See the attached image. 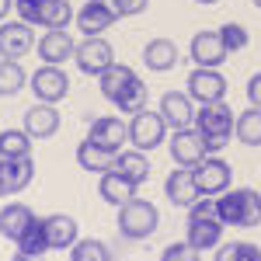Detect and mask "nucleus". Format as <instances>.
Returning <instances> with one entry per match:
<instances>
[{
  "mask_svg": "<svg viewBox=\"0 0 261 261\" xmlns=\"http://www.w3.org/2000/svg\"><path fill=\"white\" fill-rule=\"evenodd\" d=\"M167 140V122H164L161 112H136L133 119H129V143L143 150V153H150V150H157L161 143Z\"/></svg>",
  "mask_w": 261,
  "mask_h": 261,
  "instance_id": "obj_6",
  "label": "nucleus"
},
{
  "mask_svg": "<svg viewBox=\"0 0 261 261\" xmlns=\"http://www.w3.org/2000/svg\"><path fill=\"white\" fill-rule=\"evenodd\" d=\"M199 258H202V251H195L188 241L167 244V247H164V254H161V261H199Z\"/></svg>",
  "mask_w": 261,
  "mask_h": 261,
  "instance_id": "obj_35",
  "label": "nucleus"
},
{
  "mask_svg": "<svg viewBox=\"0 0 261 261\" xmlns=\"http://www.w3.org/2000/svg\"><path fill=\"white\" fill-rule=\"evenodd\" d=\"M73 63L87 77H101L108 66H115V49H112V42L101 39V35H84V42H77Z\"/></svg>",
  "mask_w": 261,
  "mask_h": 261,
  "instance_id": "obj_5",
  "label": "nucleus"
},
{
  "mask_svg": "<svg viewBox=\"0 0 261 261\" xmlns=\"http://www.w3.org/2000/svg\"><path fill=\"white\" fill-rule=\"evenodd\" d=\"M216 32H220L226 53H241V49H247V42H251L247 28H244V24H237V21H226V24H220Z\"/></svg>",
  "mask_w": 261,
  "mask_h": 261,
  "instance_id": "obj_34",
  "label": "nucleus"
},
{
  "mask_svg": "<svg viewBox=\"0 0 261 261\" xmlns=\"http://www.w3.org/2000/svg\"><path fill=\"white\" fill-rule=\"evenodd\" d=\"M35 178V164L32 157H14V161H0V181H4V192L7 195H18L24 192Z\"/></svg>",
  "mask_w": 261,
  "mask_h": 261,
  "instance_id": "obj_20",
  "label": "nucleus"
},
{
  "mask_svg": "<svg viewBox=\"0 0 261 261\" xmlns=\"http://www.w3.org/2000/svg\"><path fill=\"white\" fill-rule=\"evenodd\" d=\"M216 213L226 226H261V192L254 188H226L216 199Z\"/></svg>",
  "mask_w": 261,
  "mask_h": 261,
  "instance_id": "obj_3",
  "label": "nucleus"
},
{
  "mask_svg": "<svg viewBox=\"0 0 261 261\" xmlns=\"http://www.w3.org/2000/svg\"><path fill=\"white\" fill-rule=\"evenodd\" d=\"M70 18H73L70 0H42V14H39L42 28H66Z\"/></svg>",
  "mask_w": 261,
  "mask_h": 261,
  "instance_id": "obj_30",
  "label": "nucleus"
},
{
  "mask_svg": "<svg viewBox=\"0 0 261 261\" xmlns=\"http://www.w3.org/2000/svg\"><path fill=\"white\" fill-rule=\"evenodd\" d=\"M136 77H140V73H136L133 66H125V63H115V66H108V70H105V73L98 77L101 94H105L108 101H115V98L122 94V91L129 87V84L136 81Z\"/></svg>",
  "mask_w": 261,
  "mask_h": 261,
  "instance_id": "obj_26",
  "label": "nucleus"
},
{
  "mask_svg": "<svg viewBox=\"0 0 261 261\" xmlns=\"http://www.w3.org/2000/svg\"><path fill=\"white\" fill-rule=\"evenodd\" d=\"M24 133L32 140H49L60 133V112L56 105H45V101H35L28 112H24Z\"/></svg>",
  "mask_w": 261,
  "mask_h": 261,
  "instance_id": "obj_17",
  "label": "nucleus"
},
{
  "mask_svg": "<svg viewBox=\"0 0 261 261\" xmlns=\"http://www.w3.org/2000/svg\"><path fill=\"white\" fill-rule=\"evenodd\" d=\"M87 140L98 143V146H105V150H115V153H119L122 143L129 140V125H125L122 119H115V115H101V119L91 122Z\"/></svg>",
  "mask_w": 261,
  "mask_h": 261,
  "instance_id": "obj_19",
  "label": "nucleus"
},
{
  "mask_svg": "<svg viewBox=\"0 0 261 261\" xmlns=\"http://www.w3.org/2000/svg\"><path fill=\"white\" fill-rule=\"evenodd\" d=\"M171 157H174L178 167H195V164L205 157V143H202L195 125L174 129V133H171Z\"/></svg>",
  "mask_w": 261,
  "mask_h": 261,
  "instance_id": "obj_15",
  "label": "nucleus"
},
{
  "mask_svg": "<svg viewBox=\"0 0 261 261\" xmlns=\"http://www.w3.org/2000/svg\"><path fill=\"white\" fill-rule=\"evenodd\" d=\"M115 21H119L115 0H87L77 11V28H81L84 35H105Z\"/></svg>",
  "mask_w": 261,
  "mask_h": 261,
  "instance_id": "obj_10",
  "label": "nucleus"
},
{
  "mask_svg": "<svg viewBox=\"0 0 261 261\" xmlns=\"http://www.w3.org/2000/svg\"><path fill=\"white\" fill-rule=\"evenodd\" d=\"M192 178H195V185H199L202 195H223L226 188H230V164L223 161V157H216V153H205L195 167H192Z\"/></svg>",
  "mask_w": 261,
  "mask_h": 261,
  "instance_id": "obj_7",
  "label": "nucleus"
},
{
  "mask_svg": "<svg viewBox=\"0 0 261 261\" xmlns=\"http://www.w3.org/2000/svg\"><path fill=\"white\" fill-rule=\"evenodd\" d=\"M115 171H119L125 181H133L136 188H140L143 181L150 178V161H146V153L143 150H119V157H115Z\"/></svg>",
  "mask_w": 261,
  "mask_h": 261,
  "instance_id": "obj_25",
  "label": "nucleus"
},
{
  "mask_svg": "<svg viewBox=\"0 0 261 261\" xmlns=\"http://www.w3.org/2000/svg\"><path fill=\"white\" fill-rule=\"evenodd\" d=\"M32 223H35V213H32L24 202H11V205L0 209V237H7V241L18 244Z\"/></svg>",
  "mask_w": 261,
  "mask_h": 261,
  "instance_id": "obj_21",
  "label": "nucleus"
},
{
  "mask_svg": "<svg viewBox=\"0 0 261 261\" xmlns=\"http://www.w3.org/2000/svg\"><path fill=\"white\" fill-rule=\"evenodd\" d=\"M164 195H167V202H171L174 209H192V205L202 199L199 185L192 178V167H174V171L167 174V181H164Z\"/></svg>",
  "mask_w": 261,
  "mask_h": 261,
  "instance_id": "obj_11",
  "label": "nucleus"
},
{
  "mask_svg": "<svg viewBox=\"0 0 261 261\" xmlns=\"http://www.w3.org/2000/svg\"><path fill=\"white\" fill-rule=\"evenodd\" d=\"M251 4H254V7H258V11H261V0H251Z\"/></svg>",
  "mask_w": 261,
  "mask_h": 261,
  "instance_id": "obj_42",
  "label": "nucleus"
},
{
  "mask_svg": "<svg viewBox=\"0 0 261 261\" xmlns=\"http://www.w3.org/2000/svg\"><path fill=\"white\" fill-rule=\"evenodd\" d=\"M143 63H146L153 73H167V70L178 63V45L171 39H150L143 45Z\"/></svg>",
  "mask_w": 261,
  "mask_h": 261,
  "instance_id": "obj_22",
  "label": "nucleus"
},
{
  "mask_svg": "<svg viewBox=\"0 0 261 261\" xmlns=\"http://www.w3.org/2000/svg\"><path fill=\"white\" fill-rule=\"evenodd\" d=\"M188 53H192L195 66H209V70H220V63L230 56L216 28H209V32H199V35H192V45H188Z\"/></svg>",
  "mask_w": 261,
  "mask_h": 261,
  "instance_id": "obj_13",
  "label": "nucleus"
},
{
  "mask_svg": "<svg viewBox=\"0 0 261 261\" xmlns=\"http://www.w3.org/2000/svg\"><path fill=\"white\" fill-rule=\"evenodd\" d=\"M233 108L226 101H216V105H199L195 108V129H199L202 143H205V153H220L223 146L233 136Z\"/></svg>",
  "mask_w": 261,
  "mask_h": 261,
  "instance_id": "obj_2",
  "label": "nucleus"
},
{
  "mask_svg": "<svg viewBox=\"0 0 261 261\" xmlns=\"http://www.w3.org/2000/svg\"><path fill=\"white\" fill-rule=\"evenodd\" d=\"M0 195H7V192H4V181H0Z\"/></svg>",
  "mask_w": 261,
  "mask_h": 261,
  "instance_id": "obj_43",
  "label": "nucleus"
},
{
  "mask_svg": "<svg viewBox=\"0 0 261 261\" xmlns=\"http://www.w3.org/2000/svg\"><path fill=\"white\" fill-rule=\"evenodd\" d=\"M98 195H101L105 202H108V205H115V209H119V205H125V202L136 195V185H133V181H125V178L119 174V171L112 167V171H105V174H101Z\"/></svg>",
  "mask_w": 261,
  "mask_h": 261,
  "instance_id": "obj_23",
  "label": "nucleus"
},
{
  "mask_svg": "<svg viewBox=\"0 0 261 261\" xmlns=\"http://www.w3.org/2000/svg\"><path fill=\"white\" fill-rule=\"evenodd\" d=\"M11 261H42V258H39V254H28V251H14Z\"/></svg>",
  "mask_w": 261,
  "mask_h": 261,
  "instance_id": "obj_39",
  "label": "nucleus"
},
{
  "mask_svg": "<svg viewBox=\"0 0 261 261\" xmlns=\"http://www.w3.org/2000/svg\"><path fill=\"white\" fill-rule=\"evenodd\" d=\"M32 91H35V101L60 105V101L70 94V77H66L63 66H49V63H42L39 70L32 73Z\"/></svg>",
  "mask_w": 261,
  "mask_h": 261,
  "instance_id": "obj_8",
  "label": "nucleus"
},
{
  "mask_svg": "<svg viewBox=\"0 0 261 261\" xmlns=\"http://www.w3.org/2000/svg\"><path fill=\"white\" fill-rule=\"evenodd\" d=\"M45 226V241H49V251H70L73 244L81 241V230H77V220L66 216V213H53L42 220Z\"/></svg>",
  "mask_w": 261,
  "mask_h": 261,
  "instance_id": "obj_18",
  "label": "nucleus"
},
{
  "mask_svg": "<svg viewBox=\"0 0 261 261\" xmlns=\"http://www.w3.org/2000/svg\"><path fill=\"white\" fill-rule=\"evenodd\" d=\"M195 4H220V0H195Z\"/></svg>",
  "mask_w": 261,
  "mask_h": 261,
  "instance_id": "obj_41",
  "label": "nucleus"
},
{
  "mask_svg": "<svg viewBox=\"0 0 261 261\" xmlns=\"http://www.w3.org/2000/svg\"><path fill=\"white\" fill-rule=\"evenodd\" d=\"M28 81L21 60H0V98H14Z\"/></svg>",
  "mask_w": 261,
  "mask_h": 261,
  "instance_id": "obj_29",
  "label": "nucleus"
},
{
  "mask_svg": "<svg viewBox=\"0 0 261 261\" xmlns=\"http://www.w3.org/2000/svg\"><path fill=\"white\" fill-rule=\"evenodd\" d=\"M216 261H261V247L251 241H230L220 244L216 251Z\"/></svg>",
  "mask_w": 261,
  "mask_h": 261,
  "instance_id": "obj_32",
  "label": "nucleus"
},
{
  "mask_svg": "<svg viewBox=\"0 0 261 261\" xmlns=\"http://www.w3.org/2000/svg\"><path fill=\"white\" fill-rule=\"evenodd\" d=\"M157 226H161V213L153 202L133 195L125 205H119V233L125 241H146L157 233Z\"/></svg>",
  "mask_w": 261,
  "mask_h": 261,
  "instance_id": "obj_4",
  "label": "nucleus"
},
{
  "mask_svg": "<svg viewBox=\"0 0 261 261\" xmlns=\"http://www.w3.org/2000/svg\"><path fill=\"white\" fill-rule=\"evenodd\" d=\"M32 136L24 129H4L0 133V161H14V157H32Z\"/></svg>",
  "mask_w": 261,
  "mask_h": 261,
  "instance_id": "obj_27",
  "label": "nucleus"
},
{
  "mask_svg": "<svg viewBox=\"0 0 261 261\" xmlns=\"http://www.w3.org/2000/svg\"><path fill=\"white\" fill-rule=\"evenodd\" d=\"M32 45H35V35H32V24H28V21L18 18V21L0 24V56H4V60H21V56H28Z\"/></svg>",
  "mask_w": 261,
  "mask_h": 261,
  "instance_id": "obj_12",
  "label": "nucleus"
},
{
  "mask_svg": "<svg viewBox=\"0 0 261 261\" xmlns=\"http://www.w3.org/2000/svg\"><path fill=\"white\" fill-rule=\"evenodd\" d=\"M233 133L244 146H261V108L251 105L247 112H241L237 122H233Z\"/></svg>",
  "mask_w": 261,
  "mask_h": 261,
  "instance_id": "obj_28",
  "label": "nucleus"
},
{
  "mask_svg": "<svg viewBox=\"0 0 261 261\" xmlns=\"http://www.w3.org/2000/svg\"><path fill=\"white\" fill-rule=\"evenodd\" d=\"M223 226L226 223L220 220L216 213V199L213 195H202L192 209H188V237L185 241L192 244L195 251H213L223 244Z\"/></svg>",
  "mask_w": 261,
  "mask_h": 261,
  "instance_id": "obj_1",
  "label": "nucleus"
},
{
  "mask_svg": "<svg viewBox=\"0 0 261 261\" xmlns=\"http://www.w3.org/2000/svg\"><path fill=\"white\" fill-rule=\"evenodd\" d=\"M188 98L195 105H216L226 98V77L220 70H209V66H195L188 73Z\"/></svg>",
  "mask_w": 261,
  "mask_h": 261,
  "instance_id": "obj_9",
  "label": "nucleus"
},
{
  "mask_svg": "<svg viewBox=\"0 0 261 261\" xmlns=\"http://www.w3.org/2000/svg\"><path fill=\"white\" fill-rule=\"evenodd\" d=\"M167 122V129H188L195 122V101L188 98V91H167L157 108Z\"/></svg>",
  "mask_w": 261,
  "mask_h": 261,
  "instance_id": "obj_16",
  "label": "nucleus"
},
{
  "mask_svg": "<svg viewBox=\"0 0 261 261\" xmlns=\"http://www.w3.org/2000/svg\"><path fill=\"white\" fill-rule=\"evenodd\" d=\"M11 4H14V0H0V21L7 18V11H11Z\"/></svg>",
  "mask_w": 261,
  "mask_h": 261,
  "instance_id": "obj_40",
  "label": "nucleus"
},
{
  "mask_svg": "<svg viewBox=\"0 0 261 261\" xmlns=\"http://www.w3.org/2000/svg\"><path fill=\"white\" fill-rule=\"evenodd\" d=\"M115 150H105V146H98V143L84 140L81 146H77V164H81L84 171H91V174H105V171H112L115 167Z\"/></svg>",
  "mask_w": 261,
  "mask_h": 261,
  "instance_id": "obj_24",
  "label": "nucleus"
},
{
  "mask_svg": "<svg viewBox=\"0 0 261 261\" xmlns=\"http://www.w3.org/2000/svg\"><path fill=\"white\" fill-rule=\"evenodd\" d=\"M70 261H112V247L94 237H81L70 247Z\"/></svg>",
  "mask_w": 261,
  "mask_h": 261,
  "instance_id": "obj_31",
  "label": "nucleus"
},
{
  "mask_svg": "<svg viewBox=\"0 0 261 261\" xmlns=\"http://www.w3.org/2000/svg\"><path fill=\"white\" fill-rule=\"evenodd\" d=\"M150 7V0H115V11H119V18H136Z\"/></svg>",
  "mask_w": 261,
  "mask_h": 261,
  "instance_id": "obj_37",
  "label": "nucleus"
},
{
  "mask_svg": "<svg viewBox=\"0 0 261 261\" xmlns=\"http://www.w3.org/2000/svg\"><path fill=\"white\" fill-rule=\"evenodd\" d=\"M77 42L70 39L66 28H45V35L39 39V60L49 66H63L66 60H73Z\"/></svg>",
  "mask_w": 261,
  "mask_h": 261,
  "instance_id": "obj_14",
  "label": "nucleus"
},
{
  "mask_svg": "<svg viewBox=\"0 0 261 261\" xmlns=\"http://www.w3.org/2000/svg\"><path fill=\"white\" fill-rule=\"evenodd\" d=\"M18 251H28V254H45L49 251V241H45V226H42V220H35L28 230H24V237L18 241Z\"/></svg>",
  "mask_w": 261,
  "mask_h": 261,
  "instance_id": "obj_33",
  "label": "nucleus"
},
{
  "mask_svg": "<svg viewBox=\"0 0 261 261\" xmlns=\"http://www.w3.org/2000/svg\"><path fill=\"white\" fill-rule=\"evenodd\" d=\"M247 101H251L254 108H261V73H254V77L247 81Z\"/></svg>",
  "mask_w": 261,
  "mask_h": 261,
  "instance_id": "obj_38",
  "label": "nucleus"
},
{
  "mask_svg": "<svg viewBox=\"0 0 261 261\" xmlns=\"http://www.w3.org/2000/svg\"><path fill=\"white\" fill-rule=\"evenodd\" d=\"M18 7V18L28 21V24H39V14H42V0H14Z\"/></svg>",
  "mask_w": 261,
  "mask_h": 261,
  "instance_id": "obj_36",
  "label": "nucleus"
}]
</instances>
